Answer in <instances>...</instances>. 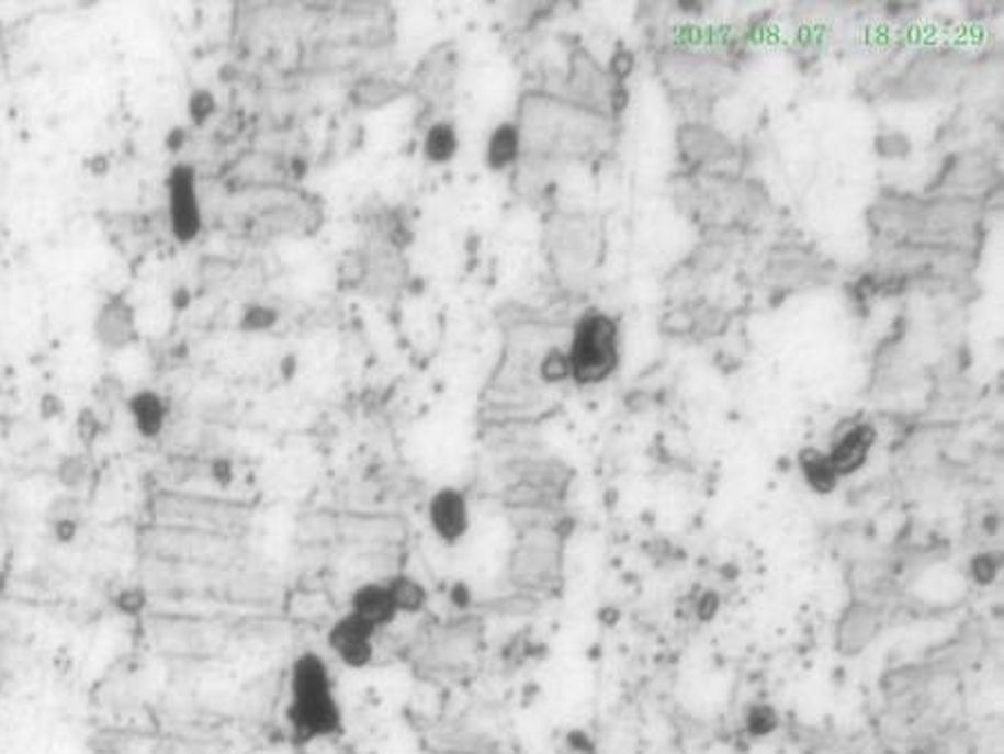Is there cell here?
I'll list each match as a JSON object with an SVG mask.
<instances>
[{"label":"cell","mask_w":1004,"mask_h":754,"mask_svg":"<svg viewBox=\"0 0 1004 754\" xmlns=\"http://www.w3.org/2000/svg\"><path fill=\"white\" fill-rule=\"evenodd\" d=\"M289 695L286 721L297 743L328 739L342 730V708L335 695L332 674L319 654L304 652L295 659Z\"/></svg>","instance_id":"obj_1"},{"label":"cell","mask_w":1004,"mask_h":754,"mask_svg":"<svg viewBox=\"0 0 1004 754\" xmlns=\"http://www.w3.org/2000/svg\"><path fill=\"white\" fill-rule=\"evenodd\" d=\"M567 358L569 375L578 384H598L608 380L619 364V328L612 317L602 313L585 315L572 337Z\"/></svg>","instance_id":"obj_2"},{"label":"cell","mask_w":1004,"mask_h":754,"mask_svg":"<svg viewBox=\"0 0 1004 754\" xmlns=\"http://www.w3.org/2000/svg\"><path fill=\"white\" fill-rule=\"evenodd\" d=\"M168 215L172 235L181 244L196 239L201 226H204L196 192V175L185 164L177 166L168 177Z\"/></svg>","instance_id":"obj_3"},{"label":"cell","mask_w":1004,"mask_h":754,"mask_svg":"<svg viewBox=\"0 0 1004 754\" xmlns=\"http://www.w3.org/2000/svg\"><path fill=\"white\" fill-rule=\"evenodd\" d=\"M375 634L377 630L362 621L353 611H347L332 623L328 630L326 643L330 652L338 656L347 667L362 669L373 661L375 654Z\"/></svg>","instance_id":"obj_4"},{"label":"cell","mask_w":1004,"mask_h":754,"mask_svg":"<svg viewBox=\"0 0 1004 754\" xmlns=\"http://www.w3.org/2000/svg\"><path fill=\"white\" fill-rule=\"evenodd\" d=\"M92 333L99 345L108 351H123L132 347L139 339L134 306L123 295L108 297L94 315Z\"/></svg>","instance_id":"obj_5"},{"label":"cell","mask_w":1004,"mask_h":754,"mask_svg":"<svg viewBox=\"0 0 1004 754\" xmlns=\"http://www.w3.org/2000/svg\"><path fill=\"white\" fill-rule=\"evenodd\" d=\"M433 533L444 544H458L469 531V507L460 492L440 489L427 509Z\"/></svg>","instance_id":"obj_6"},{"label":"cell","mask_w":1004,"mask_h":754,"mask_svg":"<svg viewBox=\"0 0 1004 754\" xmlns=\"http://www.w3.org/2000/svg\"><path fill=\"white\" fill-rule=\"evenodd\" d=\"M125 406H127V414L132 418L134 429H137V434L142 438L155 440L163 434V429L168 425L170 408L161 393H157L153 389H139L127 397Z\"/></svg>","instance_id":"obj_7"},{"label":"cell","mask_w":1004,"mask_h":754,"mask_svg":"<svg viewBox=\"0 0 1004 754\" xmlns=\"http://www.w3.org/2000/svg\"><path fill=\"white\" fill-rule=\"evenodd\" d=\"M349 611L360 616L362 621L373 626L377 632L388 628L397 619L395 603L388 594L386 583H364L360 585L349 603Z\"/></svg>","instance_id":"obj_8"},{"label":"cell","mask_w":1004,"mask_h":754,"mask_svg":"<svg viewBox=\"0 0 1004 754\" xmlns=\"http://www.w3.org/2000/svg\"><path fill=\"white\" fill-rule=\"evenodd\" d=\"M876 440V431L866 427V425H857L853 427L850 431H846L833 447V453H831V464L835 469L837 475H844V473H853L857 466H861V462L866 460L868 455V449L870 444H873Z\"/></svg>","instance_id":"obj_9"},{"label":"cell","mask_w":1004,"mask_h":754,"mask_svg":"<svg viewBox=\"0 0 1004 754\" xmlns=\"http://www.w3.org/2000/svg\"><path fill=\"white\" fill-rule=\"evenodd\" d=\"M397 614H418L425 609L429 594L420 581L407 574H395L386 581Z\"/></svg>","instance_id":"obj_10"},{"label":"cell","mask_w":1004,"mask_h":754,"mask_svg":"<svg viewBox=\"0 0 1004 754\" xmlns=\"http://www.w3.org/2000/svg\"><path fill=\"white\" fill-rule=\"evenodd\" d=\"M518 146H520V134L516 127H511V125L498 127L489 144V164L494 168L509 166L518 157Z\"/></svg>","instance_id":"obj_11"},{"label":"cell","mask_w":1004,"mask_h":754,"mask_svg":"<svg viewBox=\"0 0 1004 754\" xmlns=\"http://www.w3.org/2000/svg\"><path fill=\"white\" fill-rule=\"evenodd\" d=\"M801 466H803V473H806L809 477V483L820 489V492H828L833 485H835V469L831 464L828 458L815 453V451H809V453H803L801 455Z\"/></svg>","instance_id":"obj_12"},{"label":"cell","mask_w":1004,"mask_h":754,"mask_svg":"<svg viewBox=\"0 0 1004 754\" xmlns=\"http://www.w3.org/2000/svg\"><path fill=\"white\" fill-rule=\"evenodd\" d=\"M455 132L451 125L447 123H440V125H433L427 134V142H425V148H427V157L431 161H449L455 153Z\"/></svg>","instance_id":"obj_13"},{"label":"cell","mask_w":1004,"mask_h":754,"mask_svg":"<svg viewBox=\"0 0 1004 754\" xmlns=\"http://www.w3.org/2000/svg\"><path fill=\"white\" fill-rule=\"evenodd\" d=\"M58 480L67 489H79L88 480V462L81 455H67L58 464Z\"/></svg>","instance_id":"obj_14"},{"label":"cell","mask_w":1004,"mask_h":754,"mask_svg":"<svg viewBox=\"0 0 1004 754\" xmlns=\"http://www.w3.org/2000/svg\"><path fill=\"white\" fill-rule=\"evenodd\" d=\"M146 607V594L139 587H127L116 598V609L125 616H137Z\"/></svg>","instance_id":"obj_15"},{"label":"cell","mask_w":1004,"mask_h":754,"mask_svg":"<svg viewBox=\"0 0 1004 754\" xmlns=\"http://www.w3.org/2000/svg\"><path fill=\"white\" fill-rule=\"evenodd\" d=\"M77 533H79V522L77 518H72V514H60L54 522H52V536L56 538V542L60 544H70L77 540Z\"/></svg>","instance_id":"obj_16"},{"label":"cell","mask_w":1004,"mask_h":754,"mask_svg":"<svg viewBox=\"0 0 1004 754\" xmlns=\"http://www.w3.org/2000/svg\"><path fill=\"white\" fill-rule=\"evenodd\" d=\"M215 110V101L211 99L208 92H194L192 97V103H190V112H192V119L196 123H204Z\"/></svg>","instance_id":"obj_17"},{"label":"cell","mask_w":1004,"mask_h":754,"mask_svg":"<svg viewBox=\"0 0 1004 754\" xmlns=\"http://www.w3.org/2000/svg\"><path fill=\"white\" fill-rule=\"evenodd\" d=\"M748 725H751L753 732H759V734H762V732H770V730L775 728V717H772L770 710H755V712L751 714Z\"/></svg>","instance_id":"obj_18"}]
</instances>
